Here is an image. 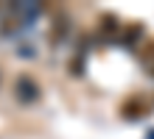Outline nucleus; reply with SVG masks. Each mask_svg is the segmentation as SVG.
<instances>
[{
    "label": "nucleus",
    "instance_id": "f257e3e1",
    "mask_svg": "<svg viewBox=\"0 0 154 139\" xmlns=\"http://www.w3.org/2000/svg\"><path fill=\"white\" fill-rule=\"evenodd\" d=\"M14 97L20 100V103H37V100L42 97V89H39V83L31 75L23 72V75L14 78Z\"/></svg>",
    "mask_w": 154,
    "mask_h": 139
},
{
    "label": "nucleus",
    "instance_id": "f03ea898",
    "mask_svg": "<svg viewBox=\"0 0 154 139\" xmlns=\"http://www.w3.org/2000/svg\"><path fill=\"white\" fill-rule=\"evenodd\" d=\"M121 111H123L126 117H143V114H149V103L134 95V97H129V100L121 106Z\"/></svg>",
    "mask_w": 154,
    "mask_h": 139
},
{
    "label": "nucleus",
    "instance_id": "7ed1b4c3",
    "mask_svg": "<svg viewBox=\"0 0 154 139\" xmlns=\"http://www.w3.org/2000/svg\"><path fill=\"white\" fill-rule=\"evenodd\" d=\"M101 31H104L106 36H118V33H121V22H118L112 14H104V17H101Z\"/></svg>",
    "mask_w": 154,
    "mask_h": 139
},
{
    "label": "nucleus",
    "instance_id": "20e7f679",
    "mask_svg": "<svg viewBox=\"0 0 154 139\" xmlns=\"http://www.w3.org/2000/svg\"><path fill=\"white\" fill-rule=\"evenodd\" d=\"M137 36H143V25L132 22V25L123 31V42H126V45H134V42H137Z\"/></svg>",
    "mask_w": 154,
    "mask_h": 139
},
{
    "label": "nucleus",
    "instance_id": "39448f33",
    "mask_svg": "<svg viewBox=\"0 0 154 139\" xmlns=\"http://www.w3.org/2000/svg\"><path fill=\"white\" fill-rule=\"evenodd\" d=\"M140 59L143 61H154V42L146 45V50H140Z\"/></svg>",
    "mask_w": 154,
    "mask_h": 139
}]
</instances>
